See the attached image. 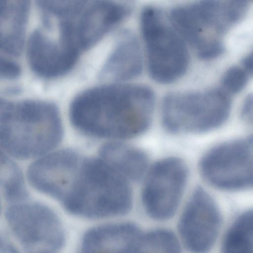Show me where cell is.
I'll use <instances>...</instances> for the list:
<instances>
[{
	"instance_id": "cell-1",
	"label": "cell",
	"mask_w": 253,
	"mask_h": 253,
	"mask_svg": "<svg viewBox=\"0 0 253 253\" xmlns=\"http://www.w3.org/2000/svg\"><path fill=\"white\" fill-rule=\"evenodd\" d=\"M155 101L148 86L114 83L79 94L71 103L70 117L77 128L88 135L118 141L129 139L148 129Z\"/></svg>"
},
{
	"instance_id": "cell-2",
	"label": "cell",
	"mask_w": 253,
	"mask_h": 253,
	"mask_svg": "<svg viewBox=\"0 0 253 253\" xmlns=\"http://www.w3.org/2000/svg\"><path fill=\"white\" fill-rule=\"evenodd\" d=\"M62 133L54 105L41 101L1 100L0 144L9 156L25 160L44 155L58 145Z\"/></svg>"
},
{
	"instance_id": "cell-3",
	"label": "cell",
	"mask_w": 253,
	"mask_h": 253,
	"mask_svg": "<svg viewBox=\"0 0 253 253\" xmlns=\"http://www.w3.org/2000/svg\"><path fill=\"white\" fill-rule=\"evenodd\" d=\"M128 182L100 157L83 158L71 190L62 205L69 212L89 219L124 215L132 205Z\"/></svg>"
},
{
	"instance_id": "cell-4",
	"label": "cell",
	"mask_w": 253,
	"mask_h": 253,
	"mask_svg": "<svg viewBox=\"0 0 253 253\" xmlns=\"http://www.w3.org/2000/svg\"><path fill=\"white\" fill-rule=\"evenodd\" d=\"M230 107L228 96L219 89L171 92L163 102L162 122L173 133L206 132L224 123Z\"/></svg>"
},
{
	"instance_id": "cell-5",
	"label": "cell",
	"mask_w": 253,
	"mask_h": 253,
	"mask_svg": "<svg viewBox=\"0 0 253 253\" xmlns=\"http://www.w3.org/2000/svg\"><path fill=\"white\" fill-rule=\"evenodd\" d=\"M140 18L150 76L155 81L163 84L178 80L186 73L189 66L186 42L173 28L164 23L155 8H145Z\"/></svg>"
},
{
	"instance_id": "cell-6",
	"label": "cell",
	"mask_w": 253,
	"mask_h": 253,
	"mask_svg": "<svg viewBox=\"0 0 253 253\" xmlns=\"http://www.w3.org/2000/svg\"><path fill=\"white\" fill-rule=\"evenodd\" d=\"M6 222L19 245L27 253H55L62 249L65 234L57 214L36 202H19L5 211Z\"/></svg>"
},
{
	"instance_id": "cell-7",
	"label": "cell",
	"mask_w": 253,
	"mask_h": 253,
	"mask_svg": "<svg viewBox=\"0 0 253 253\" xmlns=\"http://www.w3.org/2000/svg\"><path fill=\"white\" fill-rule=\"evenodd\" d=\"M188 176L186 164L177 157L161 159L149 168L144 176L141 201L150 217L164 221L174 215L183 197Z\"/></svg>"
},
{
	"instance_id": "cell-8",
	"label": "cell",
	"mask_w": 253,
	"mask_h": 253,
	"mask_svg": "<svg viewBox=\"0 0 253 253\" xmlns=\"http://www.w3.org/2000/svg\"><path fill=\"white\" fill-rule=\"evenodd\" d=\"M247 142L236 140L214 147L201 159L204 179L219 189L234 190L253 186V154Z\"/></svg>"
},
{
	"instance_id": "cell-9",
	"label": "cell",
	"mask_w": 253,
	"mask_h": 253,
	"mask_svg": "<svg viewBox=\"0 0 253 253\" xmlns=\"http://www.w3.org/2000/svg\"><path fill=\"white\" fill-rule=\"evenodd\" d=\"M220 225V211L213 199L203 188H196L178 220L181 242L190 252H208L216 242Z\"/></svg>"
},
{
	"instance_id": "cell-10",
	"label": "cell",
	"mask_w": 253,
	"mask_h": 253,
	"mask_svg": "<svg viewBox=\"0 0 253 253\" xmlns=\"http://www.w3.org/2000/svg\"><path fill=\"white\" fill-rule=\"evenodd\" d=\"M83 158L69 149L44 155L28 168V181L36 190L62 204L69 193Z\"/></svg>"
},
{
	"instance_id": "cell-11",
	"label": "cell",
	"mask_w": 253,
	"mask_h": 253,
	"mask_svg": "<svg viewBox=\"0 0 253 253\" xmlns=\"http://www.w3.org/2000/svg\"><path fill=\"white\" fill-rule=\"evenodd\" d=\"M27 55L35 73L53 78L68 72L76 64L79 53L61 42L56 44L41 32L36 31L30 39Z\"/></svg>"
},
{
	"instance_id": "cell-12",
	"label": "cell",
	"mask_w": 253,
	"mask_h": 253,
	"mask_svg": "<svg viewBox=\"0 0 253 253\" xmlns=\"http://www.w3.org/2000/svg\"><path fill=\"white\" fill-rule=\"evenodd\" d=\"M128 13L127 7L112 0H97L94 2L75 28L76 42L80 51L97 43Z\"/></svg>"
},
{
	"instance_id": "cell-13",
	"label": "cell",
	"mask_w": 253,
	"mask_h": 253,
	"mask_svg": "<svg viewBox=\"0 0 253 253\" xmlns=\"http://www.w3.org/2000/svg\"><path fill=\"white\" fill-rule=\"evenodd\" d=\"M142 233L130 222L99 225L84 233L81 250L83 252H138Z\"/></svg>"
},
{
	"instance_id": "cell-14",
	"label": "cell",
	"mask_w": 253,
	"mask_h": 253,
	"mask_svg": "<svg viewBox=\"0 0 253 253\" xmlns=\"http://www.w3.org/2000/svg\"><path fill=\"white\" fill-rule=\"evenodd\" d=\"M143 57L138 42L133 37L123 38L107 59L101 77L115 83L135 79L143 69Z\"/></svg>"
},
{
	"instance_id": "cell-15",
	"label": "cell",
	"mask_w": 253,
	"mask_h": 253,
	"mask_svg": "<svg viewBox=\"0 0 253 253\" xmlns=\"http://www.w3.org/2000/svg\"><path fill=\"white\" fill-rule=\"evenodd\" d=\"M99 155L129 181L139 180L149 169L148 157L143 150L118 140L103 145Z\"/></svg>"
},
{
	"instance_id": "cell-16",
	"label": "cell",
	"mask_w": 253,
	"mask_h": 253,
	"mask_svg": "<svg viewBox=\"0 0 253 253\" xmlns=\"http://www.w3.org/2000/svg\"><path fill=\"white\" fill-rule=\"evenodd\" d=\"M222 249L226 253H253V209L234 222L224 237Z\"/></svg>"
},
{
	"instance_id": "cell-17",
	"label": "cell",
	"mask_w": 253,
	"mask_h": 253,
	"mask_svg": "<svg viewBox=\"0 0 253 253\" xmlns=\"http://www.w3.org/2000/svg\"><path fill=\"white\" fill-rule=\"evenodd\" d=\"M0 189L4 200L10 203L23 202L28 196L19 167L2 152L0 155Z\"/></svg>"
},
{
	"instance_id": "cell-18",
	"label": "cell",
	"mask_w": 253,
	"mask_h": 253,
	"mask_svg": "<svg viewBox=\"0 0 253 253\" xmlns=\"http://www.w3.org/2000/svg\"><path fill=\"white\" fill-rule=\"evenodd\" d=\"M181 245L171 231L157 229L142 233L138 252L178 253Z\"/></svg>"
},
{
	"instance_id": "cell-19",
	"label": "cell",
	"mask_w": 253,
	"mask_h": 253,
	"mask_svg": "<svg viewBox=\"0 0 253 253\" xmlns=\"http://www.w3.org/2000/svg\"><path fill=\"white\" fill-rule=\"evenodd\" d=\"M88 0H37L40 6L46 11L60 17L77 13Z\"/></svg>"
},
{
	"instance_id": "cell-20",
	"label": "cell",
	"mask_w": 253,
	"mask_h": 253,
	"mask_svg": "<svg viewBox=\"0 0 253 253\" xmlns=\"http://www.w3.org/2000/svg\"><path fill=\"white\" fill-rule=\"evenodd\" d=\"M248 75L244 70L237 66L229 68L224 74L222 84L229 92L235 94L242 91L247 84Z\"/></svg>"
},
{
	"instance_id": "cell-21",
	"label": "cell",
	"mask_w": 253,
	"mask_h": 253,
	"mask_svg": "<svg viewBox=\"0 0 253 253\" xmlns=\"http://www.w3.org/2000/svg\"><path fill=\"white\" fill-rule=\"evenodd\" d=\"M21 73L18 64L6 58H1L0 74L1 78L6 80H13L18 78Z\"/></svg>"
},
{
	"instance_id": "cell-22",
	"label": "cell",
	"mask_w": 253,
	"mask_h": 253,
	"mask_svg": "<svg viewBox=\"0 0 253 253\" xmlns=\"http://www.w3.org/2000/svg\"><path fill=\"white\" fill-rule=\"evenodd\" d=\"M223 50L221 44L218 42L214 41L207 45L197 55L203 60H211L219 56Z\"/></svg>"
},
{
	"instance_id": "cell-23",
	"label": "cell",
	"mask_w": 253,
	"mask_h": 253,
	"mask_svg": "<svg viewBox=\"0 0 253 253\" xmlns=\"http://www.w3.org/2000/svg\"><path fill=\"white\" fill-rule=\"evenodd\" d=\"M241 116L245 119L253 121V93L246 97L241 109Z\"/></svg>"
},
{
	"instance_id": "cell-24",
	"label": "cell",
	"mask_w": 253,
	"mask_h": 253,
	"mask_svg": "<svg viewBox=\"0 0 253 253\" xmlns=\"http://www.w3.org/2000/svg\"><path fill=\"white\" fill-rule=\"evenodd\" d=\"M243 69L250 76H253V50L243 60Z\"/></svg>"
},
{
	"instance_id": "cell-25",
	"label": "cell",
	"mask_w": 253,
	"mask_h": 253,
	"mask_svg": "<svg viewBox=\"0 0 253 253\" xmlns=\"http://www.w3.org/2000/svg\"><path fill=\"white\" fill-rule=\"evenodd\" d=\"M247 142L250 146H253V133L248 137Z\"/></svg>"
},
{
	"instance_id": "cell-26",
	"label": "cell",
	"mask_w": 253,
	"mask_h": 253,
	"mask_svg": "<svg viewBox=\"0 0 253 253\" xmlns=\"http://www.w3.org/2000/svg\"><path fill=\"white\" fill-rule=\"evenodd\" d=\"M238 0V1H242V2H245V1H248V0Z\"/></svg>"
}]
</instances>
